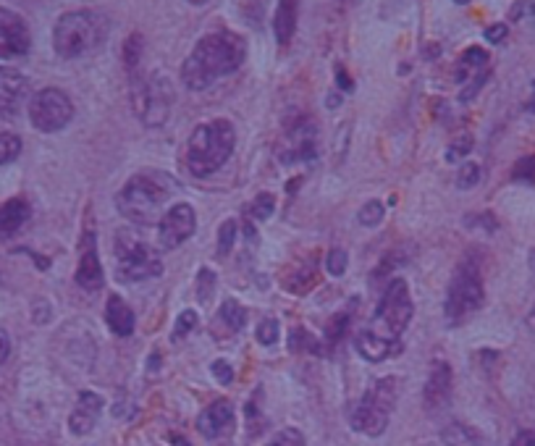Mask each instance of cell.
Segmentation results:
<instances>
[{"mask_svg":"<svg viewBox=\"0 0 535 446\" xmlns=\"http://www.w3.org/2000/svg\"><path fill=\"white\" fill-rule=\"evenodd\" d=\"M247 45L239 35L221 29L210 32L197 42L189 58L181 66V79L192 92L208 90L210 84L218 82L221 77H229L244 63Z\"/></svg>","mask_w":535,"mask_h":446,"instance_id":"cell-1","label":"cell"},{"mask_svg":"<svg viewBox=\"0 0 535 446\" xmlns=\"http://www.w3.org/2000/svg\"><path fill=\"white\" fill-rule=\"evenodd\" d=\"M171 195H174L171 179L145 171L124 184V189L116 195V208L126 221L137 226H153L163 218V205L171 200Z\"/></svg>","mask_w":535,"mask_h":446,"instance_id":"cell-2","label":"cell"},{"mask_svg":"<svg viewBox=\"0 0 535 446\" xmlns=\"http://www.w3.org/2000/svg\"><path fill=\"white\" fill-rule=\"evenodd\" d=\"M234 147H237V132L231 121L216 119L195 126L187 142V168L192 176H200V179L216 174L234 155Z\"/></svg>","mask_w":535,"mask_h":446,"instance_id":"cell-3","label":"cell"},{"mask_svg":"<svg viewBox=\"0 0 535 446\" xmlns=\"http://www.w3.org/2000/svg\"><path fill=\"white\" fill-rule=\"evenodd\" d=\"M108 35V24L98 11H69L53 29V48L61 58H79L95 50Z\"/></svg>","mask_w":535,"mask_h":446,"instance_id":"cell-4","label":"cell"},{"mask_svg":"<svg viewBox=\"0 0 535 446\" xmlns=\"http://www.w3.org/2000/svg\"><path fill=\"white\" fill-rule=\"evenodd\" d=\"M483 300H486V286H483L478 263L473 258H465L457 265L449 292H446V323L449 326H462L483 307Z\"/></svg>","mask_w":535,"mask_h":446,"instance_id":"cell-5","label":"cell"},{"mask_svg":"<svg viewBox=\"0 0 535 446\" xmlns=\"http://www.w3.org/2000/svg\"><path fill=\"white\" fill-rule=\"evenodd\" d=\"M397 391L399 384L397 378H378L376 384L365 391V397L360 399L349 415V426L355 428L357 433H365V436H381L386 428H389V418L397 405Z\"/></svg>","mask_w":535,"mask_h":446,"instance_id":"cell-6","label":"cell"},{"mask_svg":"<svg viewBox=\"0 0 535 446\" xmlns=\"http://www.w3.org/2000/svg\"><path fill=\"white\" fill-rule=\"evenodd\" d=\"M412 315H415V305H412L410 286L404 279H394L386 286L368 331L386 342H402V334L410 326Z\"/></svg>","mask_w":535,"mask_h":446,"instance_id":"cell-7","label":"cell"},{"mask_svg":"<svg viewBox=\"0 0 535 446\" xmlns=\"http://www.w3.org/2000/svg\"><path fill=\"white\" fill-rule=\"evenodd\" d=\"M71 119H74V103L58 87H45L29 100V121L37 132H61L69 126Z\"/></svg>","mask_w":535,"mask_h":446,"instance_id":"cell-8","label":"cell"},{"mask_svg":"<svg viewBox=\"0 0 535 446\" xmlns=\"http://www.w3.org/2000/svg\"><path fill=\"white\" fill-rule=\"evenodd\" d=\"M134 111L147 126H163L168 121L171 105H174V87L163 74L147 77L139 90L132 92Z\"/></svg>","mask_w":535,"mask_h":446,"instance_id":"cell-9","label":"cell"},{"mask_svg":"<svg viewBox=\"0 0 535 446\" xmlns=\"http://www.w3.org/2000/svg\"><path fill=\"white\" fill-rule=\"evenodd\" d=\"M163 273V260L150 244L139 239H119V279L147 281Z\"/></svg>","mask_w":535,"mask_h":446,"instance_id":"cell-10","label":"cell"},{"mask_svg":"<svg viewBox=\"0 0 535 446\" xmlns=\"http://www.w3.org/2000/svg\"><path fill=\"white\" fill-rule=\"evenodd\" d=\"M318 155V126L313 119L307 116H294L286 126L284 142H281V150H278V158L286 166L302 161H313Z\"/></svg>","mask_w":535,"mask_h":446,"instance_id":"cell-11","label":"cell"},{"mask_svg":"<svg viewBox=\"0 0 535 446\" xmlns=\"http://www.w3.org/2000/svg\"><path fill=\"white\" fill-rule=\"evenodd\" d=\"M197 226V216L195 208L187 203L174 205L171 210L163 213V218L158 221V244L160 250H176L181 244L187 242L192 234H195Z\"/></svg>","mask_w":535,"mask_h":446,"instance_id":"cell-12","label":"cell"},{"mask_svg":"<svg viewBox=\"0 0 535 446\" xmlns=\"http://www.w3.org/2000/svg\"><path fill=\"white\" fill-rule=\"evenodd\" d=\"M32 37H29L27 21L16 11L0 6V61H11L29 53Z\"/></svg>","mask_w":535,"mask_h":446,"instance_id":"cell-13","label":"cell"},{"mask_svg":"<svg viewBox=\"0 0 535 446\" xmlns=\"http://www.w3.org/2000/svg\"><path fill=\"white\" fill-rule=\"evenodd\" d=\"M77 284L82 286L87 294L100 292L103 286V265L98 258V239L95 231L84 229L82 239H79V265H77Z\"/></svg>","mask_w":535,"mask_h":446,"instance_id":"cell-14","label":"cell"},{"mask_svg":"<svg viewBox=\"0 0 535 446\" xmlns=\"http://www.w3.org/2000/svg\"><path fill=\"white\" fill-rule=\"evenodd\" d=\"M488 79V53L483 48H467L457 63V82L462 84V100H470Z\"/></svg>","mask_w":535,"mask_h":446,"instance_id":"cell-15","label":"cell"},{"mask_svg":"<svg viewBox=\"0 0 535 446\" xmlns=\"http://www.w3.org/2000/svg\"><path fill=\"white\" fill-rule=\"evenodd\" d=\"M29 98V79L16 69L0 66V116H19Z\"/></svg>","mask_w":535,"mask_h":446,"instance_id":"cell-16","label":"cell"},{"mask_svg":"<svg viewBox=\"0 0 535 446\" xmlns=\"http://www.w3.org/2000/svg\"><path fill=\"white\" fill-rule=\"evenodd\" d=\"M197 431L210 441L229 436L234 431V407H231L229 399H216L208 410L202 412L197 418Z\"/></svg>","mask_w":535,"mask_h":446,"instance_id":"cell-17","label":"cell"},{"mask_svg":"<svg viewBox=\"0 0 535 446\" xmlns=\"http://www.w3.org/2000/svg\"><path fill=\"white\" fill-rule=\"evenodd\" d=\"M452 386H454V376L452 368L446 363H436L431 368V376H428V384H425V410L428 412H438L444 410L452 399Z\"/></svg>","mask_w":535,"mask_h":446,"instance_id":"cell-18","label":"cell"},{"mask_svg":"<svg viewBox=\"0 0 535 446\" xmlns=\"http://www.w3.org/2000/svg\"><path fill=\"white\" fill-rule=\"evenodd\" d=\"M100 412H103V399H100L95 391H82L69 418L71 433H74V436H87V433H92V428L98 426Z\"/></svg>","mask_w":535,"mask_h":446,"instance_id":"cell-19","label":"cell"},{"mask_svg":"<svg viewBox=\"0 0 535 446\" xmlns=\"http://www.w3.org/2000/svg\"><path fill=\"white\" fill-rule=\"evenodd\" d=\"M355 347H357V352L368 360V363H383V360H389V357L402 352V342H386V339H381V336L370 334L368 328L357 334Z\"/></svg>","mask_w":535,"mask_h":446,"instance_id":"cell-20","label":"cell"},{"mask_svg":"<svg viewBox=\"0 0 535 446\" xmlns=\"http://www.w3.org/2000/svg\"><path fill=\"white\" fill-rule=\"evenodd\" d=\"M299 19V0H278L276 16H273V32L281 48H286L294 40Z\"/></svg>","mask_w":535,"mask_h":446,"instance_id":"cell-21","label":"cell"},{"mask_svg":"<svg viewBox=\"0 0 535 446\" xmlns=\"http://www.w3.org/2000/svg\"><path fill=\"white\" fill-rule=\"evenodd\" d=\"M105 323L116 336H132L134 331V313L132 307L121 300L119 294H111L105 302Z\"/></svg>","mask_w":535,"mask_h":446,"instance_id":"cell-22","label":"cell"},{"mask_svg":"<svg viewBox=\"0 0 535 446\" xmlns=\"http://www.w3.org/2000/svg\"><path fill=\"white\" fill-rule=\"evenodd\" d=\"M244 326H247V310H244L237 300L223 302L221 310H218L216 323H213V331L218 334V339L239 334Z\"/></svg>","mask_w":535,"mask_h":446,"instance_id":"cell-23","label":"cell"},{"mask_svg":"<svg viewBox=\"0 0 535 446\" xmlns=\"http://www.w3.org/2000/svg\"><path fill=\"white\" fill-rule=\"evenodd\" d=\"M29 218V205L27 200H21V197H14V200H8L6 205H0V242H6L16 234V231L27 223Z\"/></svg>","mask_w":535,"mask_h":446,"instance_id":"cell-24","label":"cell"},{"mask_svg":"<svg viewBox=\"0 0 535 446\" xmlns=\"http://www.w3.org/2000/svg\"><path fill=\"white\" fill-rule=\"evenodd\" d=\"M320 281L318 276V258L315 255H310V260H305L302 265H297L289 276L284 279V286L289 289L292 294H297V297H305L310 289H315Z\"/></svg>","mask_w":535,"mask_h":446,"instance_id":"cell-25","label":"cell"},{"mask_svg":"<svg viewBox=\"0 0 535 446\" xmlns=\"http://www.w3.org/2000/svg\"><path fill=\"white\" fill-rule=\"evenodd\" d=\"M441 441L446 446H488L486 436L475 428L465 426V423H449V426L441 431Z\"/></svg>","mask_w":535,"mask_h":446,"instance_id":"cell-26","label":"cell"},{"mask_svg":"<svg viewBox=\"0 0 535 446\" xmlns=\"http://www.w3.org/2000/svg\"><path fill=\"white\" fill-rule=\"evenodd\" d=\"M21 155V140L14 132H0V166L14 163Z\"/></svg>","mask_w":535,"mask_h":446,"instance_id":"cell-27","label":"cell"},{"mask_svg":"<svg viewBox=\"0 0 535 446\" xmlns=\"http://www.w3.org/2000/svg\"><path fill=\"white\" fill-rule=\"evenodd\" d=\"M349 321H352V315L349 313H336L334 318H331V323H328V328H326L328 347H336V344H339L341 339L347 336Z\"/></svg>","mask_w":535,"mask_h":446,"instance_id":"cell-28","label":"cell"},{"mask_svg":"<svg viewBox=\"0 0 535 446\" xmlns=\"http://www.w3.org/2000/svg\"><path fill=\"white\" fill-rule=\"evenodd\" d=\"M273 210H276V197L263 192V195H258L252 200L250 208H247V216L255 218V221H265V218L273 216Z\"/></svg>","mask_w":535,"mask_h":446,"instance_id":"cell-29","label":"cell"},{"mask_svg":"<svg viewBox=\"0 0 535 446\" xmlns=\"http://www.w3.org/2000/svg\"><path fill=\"white\" fill-rule=\"evenodd\" d=\"M289 347H292L294 352H313V355H323V347L318 344V339H313V336L307 334V331H302V328L294 331L292 339H289Z\"/></svg>","mask_w":535,"mask_h":446,"instance_id":"cell-30","label":"cell"},{"mask_svg":"<svg viewBox=\"0 0 535 446\" xmlns=\"http://www.w3.org/2000/svg\"><path fill=\"white\" fill-rule=\"evenodd\" d=\"M237 239V221H223L218 231V258H226Z\"/></svg>","mask_w":535,"mask_h":446,"instance_id":"cell-31","label":"cell"},{"mask_svg":"<svg viewBox=\"0 0 535 446\" xmlns=\"http://www.w3.org/2000/svg\"><path fill=\"white\" fill-rule=\"evenodd\" d=\"M512 179L515 182L535 184V155H525L515 163V171H512Z\"/></svg>","mask_w":535,"mask_h":446,"instance_id":"cell-32","label":"cell"},{"mask_svg":"<svg viewBox=\"0 0 535 446\" xmlns=\"http://www.w3.org/2000/svg\"><path fill=\"white\" fill-rule=\"evenodd\" d=\"M383 205L378 203V200H370V203H365L360 208V213H357V218H360L362 226H378V223L383 221Z\"/></svg>","mask_w":535,"mask_h":446,"instance_id":"cell-33","label":"cell"},{"mask_svg":"<svg viewBox=\"0 0 535 446\" xmlns=\"http://www.w3.org/2000/svg\"><path fill=\"white\" fill-rule=\"evenodd\" d=\"M347 263H349L347 252L341 250V247H334V250L328 252L326 268H328V273H331V276H336V279H339V276H344V273H347Z\"/></svg>","mask_w":535,"mask_h":446,"instance_id":"cell-34","label":"cell"},{"mask_svg":"<svg viewBox=\"0 0 535 446\" xmlns=\"http://www.w3.org/2000/svg\"><path fill=\"white\" fill-rule=\"evenodd\" d=\"M265 446H307V444L302 431H297V428H284V431H278Z\"/></svg>","mask_w":535,"mask_h":446,"instance_id":"cell-35","label":"cell"},{"mask_svg":"<svg viewBox=\"0 0 535 446\" xmlns=\"http://www.w3.org/2000/svg\"><path fill=\"white\" fill-rule=\"evenodd\" d=\"M278 336H281V328H278L276 318H265L258 326V342L263 347H273L278 342Z\"/></svg>","mask_w":535,"mask_h":446,"instance_id":"cell-36","label":"cell"},{"mask_svg":"<svg viewBox=\"0 0 535 446\" xmlns=\"http://www.w3.org/2000/svg\"><path fill=\"white\" fill-rule=\"evenodd\" d=\"M213 289H216V273L210 268H202L200 279H197V300L208 302L213 297Z\"/></svg>","mask_w":535,"mask_h":446,"instance_id":"cell-37","label":"cell"},{"mask_svg":"<svg viewBox=\"0 0 535 446\" xmlns=\"http://www.w3.org/2000/svg\"><path fill=\"white\" fill-rule=\"evenodd\" d=\"M480 182V166L478 163H465L457 171V187L459 189H473Z\"/></svg>","mask_w":535,"mask_h":446,"instance_id":"cell-38","label":"cell"},{"mask_svg":"<svg viewBox=\"0 0 535 446\" xmlns=\"http://www.w3.org/2000/svg\"><path fill=\"white\" fill-rule=\"evenodd\" d=\"M195 326H197V313H195V310H184V313L179 315V321H176V326H174V342H181V339H184V336H187Z\"/></svg>","mask_w":535,"mask_h":446,"instance_id":"cell-39","label":"cell"},{"mask_svg":"<svg viewBox=\"0 0 535 446\" xmlns=\"http://www.w3.org/2000/svg\"><path fill=\"white\" fill-rule=\"evenodd\" d=\"M470 150H473V137H470V134H462L457 142H452V147H449L446 158H449V161H457V158L467 155Z\"/></svg>","mask_w":535,"mask_h":446,"instance_id":"cell-40","label":"cell"},{"mask_svg":"<svg viewBox=\"0 0 535 446\" xmlns=\"http://www.w3.org/2000/svg\"><path fill=\"white\" fill-rule=\"evenodd\" d=\"M213 376H216L218 384L229 386L231 381H234V368H231L226 360H216V363H213Z\"/></svg>","mask_w":535,"mask_h":446,"instance_id":"cell-41","label":"cell"},{"mask_svg":"<svg viewBox=\"0 0 535 446\" xmlns=\"http://www.w3.org/2000/svg\"><path fill=\"white\" fill-rule=\"evenodd\" d=\"M467 226H486L488 231H494L499 223H496V218L491 216V213H480V216L467 218Z\"/></svg>","mask_w":535,"mask_h":446,"instance_id":"cell-42","label":"cell"},{"mask_svg":"<svg viewBox=\"0 0 535 446\" xmlns=\"http://www.w3.org/2000/svg\"><path fill=\"white\" fill-rule=\"evenodd\" d=\"M509 446H535V431H520Z\"/></svg>","mask_w":535,"mask_h":446,"instance_id":"cell-43","label":"cell"},{"mask_svg":"<svg viewBox=\"0 0 535 446\" xmlns=\"http://www.w3.org/2000/svg\"><path fill=\"white\" fill-rule=\"evenodd\" d=\"M486 37L491 42H501L504 37H507V27H504V24H494V27L486 29Z\"/></svg>","mask_w":535,"mask_h":446,"instance_id":"cell-44","label":"cell"},{"mask_svg":"<svg viewBox=\"0 0 535 446\" xmlns=\"http://www.w3.org/2000/svg\"><path fill=\"white\" fill-rule=\"evenodd\" d=\"M8 352H11V342H8V336L0 331V365L8 360Z\"/></svg>","mask_w":535,"mask_h":446,"instance_id":"cell-45","label":"cell"},{"mask_svg":"<svg viewBox=\"0 0 535 446\" xmlns=\"http://www.w3.org/2000/svg\"><path fill=\"white\" fill-rule=\"evenodd\" d=\"M336 79H339V87L344 92H349L355 84H352V79H347V74H344V69H336Z\"/></svg>","mask_w":535,"mask_h":446,"instance_id":"cell-46","label":"cell"},{"mask_svg":"<svg viewBox=\"0 0 535 446\" xmlns=\"http://www.w3.org/2000/svg\"><path fill=\"white\" fill-rule=\"evenodd\" d=\"M189 3H192V6H205L208 0H189Z\"/></svg>","mask_w":535,"mask_h":446,"instance_id":"cell-47","label":"cell"},{"mask_svg":"<svg viewBox=\"0 0 535 446\" xmlns=\"http://www.w3.org/2000/svg\"><path fill=\"white\" fill-rule=\"evenodd\" d=\"M530 268H533V271H535V250L530 252Z\"/></svg>","mask_w":535,"mask_h":446,"instance_id":"cell-48","label":"cell"},{"mask_svg":"<svg viewBox=\"0 0 535 446\" xmlns=\"http://www.w3.org/2000/svg\"><path fill=\"white\" fill-rule=\"evenodd\" d=\"M457 3L459 6H465V3H470V0H457Z\"/></svg>","mask_w":535,"mask_h":446,"instance_id":"cell-49","label":"cell"},{"mask_svg":"<svg viewBox=\"0 0 535 446\" xmlns=\"http://www.w3.org/2000/svg\"><path fill=\"white\" fill-rule=\"evenodd\" d=\"M533 315H535V307H533Z\"/></svg>","mask_w":535,"mask_h":446,"instance_id":"cell-50","label":"cell"}]
</instances>
